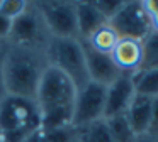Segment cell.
<instances>
[{"instance_id": "24", "label": "cell", "mask_w": 158, "mask_h": 142, "mask_svg": "<svg viewBox=\"0 0 158 142\" xmlns=\"http://www.w3.org/2000/svg\"><path fill=\"white\" fill-rule=\"evenodd\" d=\"M24 142H48V135H46V130H43V128H38V130H34L31 135H29L27 139H26Z\"/></svg>"}, {"instance_id": "16", "label": "cell", "mask_w": 158, "mask_h": 142, "mask_svg": "<svg viewBox=\"0 0 158 142\" xmlns=\"http://www.w3.org/2000/svg\"><path fill=\"white\" fill-rule=\"evenodd\" d=\"M77 130V142H112L110 130L106 118L94 122L83 128H75Z\"/></svg>"}, {"instance_id": "25", "label": "cell", "mask_w": 158, "mask_h": 142, "mask_svg": "<svg viewBox=\"0 0 158 142\" xmlns=\"http://www.w3.org/2000/svg\"><path fill=\"white\" fill-rule=\"evenodd\" d=\"M4 51V49H2ZM2 51H0V101L7 97V91H5V83H4V73H2Z\"/></svg>"}, {"instance_id": "10", "label": "cell", "mask_w": 158, "mask_h": 142, "mask_svg": "<svg viewBox=\"0 0 158 142\" xmlns=\"http://www.w3.org/2000/svg\"><path fill=\"white\" fill-rule=\"evenodd\" d=\"M83 44V53H85V63H87V73H89V80L92 83H97L100 86H109L112 85L117 78L121 76L119 68L114 64L110 54H102L94 51L92 47H89L85 42Z\"/></svg>"}, {"instance_id": "17", "label": "cell", "mask_w": 158, "mask_h": 142, "mask_svg": "<svg viewBox=\"0 0 158 142\" xmlns=\"http://www.w3.org/2000/svg\"><path fill=\"white\" fill-rule=\"evenodd\" d=\"M107 125H109L112 142H139V137L133 132L124 115L107 118Z\"/></svg>"}, {"instance_id": "12", "label": "cell", "mask_w": 158, "mask_h": 142, "mask_svg": "<svg viewBox=\"0 0 158 142\" xmlns=\"http://www.w3.org/2000/svg\"><path fill=\"white\" fill-rule=\"evenodd\" d=\"M151 108H153V98L148 97H141V95H134L131 105L127 107L126 117L129 127L133 128V132L141 137L148 132L150 127V118H151Z\"/></svg>"}, {"instance_id": "1", "label": "cell", "mask_w": 158, "mask_h": 142, "mask_svg": "<svg viewBox=\"0 0 158 142\" xmlns=\"http://www.w3.org/2000/svg\"><path fill=\"white\" fill-rule=\"evenodd\" d=\"M75 97L77 86L73 81L65 73L48 64L34 98L41 113L43 130L72 127Z\"/></svg>"}, {"instance_id": "13", "label": "cell", "mask_w": 158, "mask_h": 142, "mask_svg": "<svg viewBox=\"0 0 158 142\" xmlns=\"http://www.w3.org/2000/svg\"><path fill=\"white\" fill-rule=\"evenodd\" d=\"M77 26H78V39L85 41L100 26L107 24V19L99 12L94 2H75Z\"/></svg>"}, {"instance_id": "5", "label": "cell", "mask_w": 158, "mask_h": 142, "mask_svg": "<svg viewBox=\"0 0 158 142\" xmlns=\"http://www.w3.org/2000/svg\"><path fill=\"white\" fill-rule=\"evenodd\" d=\"M49 37L51 36L46 30L44 20L39 14L38 7L34 5V2H29L24 14L12 20L7 44L24 47H44Z\"/></svg>"}, {"instance_id": "15", "label": "cell", "mask_w": 158, "mask_h": 142, "mask_svg": "<svg viewBox=\"0 0 158 142\" xmlns=\"http://www.w3.org/2000/svg\"><path fill=\"white\" fill-rule=\"evenodd\" d=\"M133 83L136 95L148 98L158 97V68L139 69L133 74Z\"/></svg>"}, {"instance_id": "18", "label": "cell", "mask_w": 158, "mask_h": 142, "mask_svg": "<svg viewBox=\"0 0 158 142\" xmlns=\"http://www.w3.org/2000/svg\"><path fill=\"white\" fill-rule=\"evenodd\" d=\"M158 61V32H151L143 41V66L141 69L155 68Z\"/></svg>"}, {"instance_id": "23", "label": "cell", "mask_w": 158, "mask_h": 142, "mask_svg": "<svg viewBox=\"0 0 158 142\" xmlns=\"http://www.w3.org/2000/svg\"><path fill=\"white\" fill-rule=\"evenodd\" d=\"M10 26H12V20L5 19L0 14V42H7L9 32H10Z\"/></svg>"}, {"instance_id": "2", "label": "cell", "mask_w": 158, "mask_h": 142, "mask_svg": "<svg viewBox=\"0 0 158 142\" xmlns=\"http://www.w3.org/2000/svg\"><path fill=\"white\" fill-rule=\"evenodd\" d=\"M46 66L44 47H24L5 42L2 51V73L7 95L34 100Z\"/></svg>"}, {"instance_id": "14", "label": "cell", "mask_w": 158, "mask_h": 142, "mask_svg": "<svg viewBox=\"0 0 158 142\" xmlns=\"http://www.w3.org/2000/svg\"><path fill=\"white\" fill-rule=\"evenodd\" d=\"M117 41H119L117 32L112 29V26L107 22V24H104V26H100L95 32L90 34L83 42H85L89 47H92L94 51H97V53L110 54L112 49L116 47Z\"/></svg>"}, {"instance_id": "11", "label": "cell", "mask_w": 158, "mask_h": 142, "mask_svg": "<svg viewBox=\"0 0 158 142\" xmlns=\"http://www.w3.org/2000/svg\"><path fill=\"white\" fill-rule=\"evenodd\" d=\"M110 57L121 73L134 74L143 66V41L119 37L116 47L110 53Z\"/></svg>"}, {"instance_id": "26", "label": "cell", "mask_w": 158, "mask_h": 142, "mask_svg": "<svg viewBox=\"0 0 158 142\" xmlns=\"http://www.w3.org/2000/svg\"><path fill=\"white\" fill-rule=\"evenodd\" d=\"M139 142H158V140H155V139L148 137V135H141V137H139Z\"/></svg>"}, {"instance_id": "8", "label": "cell", "mask_w": 158, "mask_h": 142, "mask_svg": "<svg viewBox=\"0 0 158 142\" xmlns=\"http://www.w3.org/2000/svg\"><path fill=\"white\" fill-rule=\"evenodd\" d=\"M109 24L119 37L144 41L153 32L143 2H124L117 14L109 20Z\"/></svg>"}, {"instance_id": "3", "label": "cell", "mask_w": 158, "mask_h": 142, "mask_svg": "<svg viewBox=\"0 0 158 142\" xmlns=\"http://www.w3.org/2000/svg\"><path fill=\"white\" fill-rule=\"evenodd\" d=\"M41 128V113L34 100L7 97L0 101V142H24Z\"/></svg>"}, {"instance_id": "9", "label": "cell", "mask_w": 158, "mask_h": 142, "mask_svg": "<svg viewBox=\"0 0 158 142\" xmlns=\"http://www.w3.org/2000/svg\"><path fill=\"white\" fill-rule=\"evenodd\" d=\"M134 95L133 74L123 73L112 85L106 88V107H104V118H114L124 115L127 107L131 105Z\"/></svg>"}, {"instance_id": "6", "label": "cell", "mask_w": 158, "mask_h": 142, "mask_svg": "<svg viewBox=\"0 0 158 142\" xmlns=\"http://www.w3.org/2000/svg\"><path fill=\"white\" fill-rule=\"evenodd\" d=\"M51 37L78 39L75 2H34Z\"/></svg>"}, {"instance_id": "20", "label": "cell", "mask_w": 158, "mask_h": 142, "mask_svg": "<svg viewBox=\"0 0 158 142\" xmlns=\"http://www.w3.org/2000/svg\"><path fill=\"white\" fill-rule=\"evenodd\" d=\"M123 3L124 2H121V0H99V2H94V5L99 9V12L102 14L107 19V22H109V20L117 14V10L123 7Z\"/></svg>"}, {"instance_id": "21", "label": "cell", "mask_w": 158, "mask_h": 142, "mask_svg": "<svg viewBox=\"0 0 158 142\" xmlns=\"http://www.w3.org/2000/svg\"><path fill=\"white\" fill-rule=\"evenodd\" d=\"M143 7L148 14V19L151 22L153 32H158V0H144Z\"/></svg>"}, {"instance_id": "22", "label": "cell", "mask_w": 158, "mask_h": 142, "mask_svg": "<svg viewBox=\"0 0 158 142\" xmlns=\"http://www.w3.org/2000/svg\"><path fill=\"white\" fill-rule=\"evenodd\" d=\"M144 135L158 140V97L153 98V108H151V118H150V127Z\"/></svg>"}, {"instance_id": "4", "label": "cell", "mask_w": 158, "mask_h": 142, "mask_svg": "<svg viewBox=\"0 0 158 142\" xmlns=\"http://www.w3.org/2000/svg\"><path fill=\"white\" fill-rule=\"evenodd\" d=\"M44 56L49 66H55L65 73L77 90L89 83L85 53L80 39H63V37H49L44 44Z\"/></svg>"}, {"instance_id": "7", "label": "cell", "mask_w": 158, "mask_h": 142, "mask_svg": "<svg viewBox=\"0 0 158 142\" xmlns=\"http://www.w3.org/2000/svg\"><path fill=\"white\" fill-rule=\"evenodd\" d=\"M104 107H106V86L89 81L85 86L77 90L72 127L83 128L104 118Z\"/></svg>"}, {"instance_id": "19", "label": "cell", "mask_w": 158, "mask_h": 142, "mask_svg": "<svg viewBox=\"0 0 158 142\" xmlns=\"http://www.w3.org/2000/svg\"><path fill=\"white\" fill-rule=\"evenodd\" d=\"M27 5H29V2H26V0H0V14L5 19L14 20L24 14Z\"/></svg>"}, {"instance_id": "27", "label": "cell", "mask_w": 158, "mask_h": 142, "mask_svg": "<svg viewBox=\"0 0 158 142\" xmlns=\"http://www.w3.org/2000/svg\"><path fill=\"white\" fill-rule=\"evenodd\" d=\"M4 46H5V42H0V51L4 49Z\"/></svg>"}, {"instance_id": "28", "label": "cell", "mask_w": 158, "mask_h": 142, "mask_svg": "<svg viewBox=\"0 0 158 142\" xmlns=\"http://www.w3.org/2000/svg\"><path fill=\"white\" fill-rule=\"evenodd\" d=\"M155 68H158V61H156V64H155Z\"/></svg>"}]
</instances>
